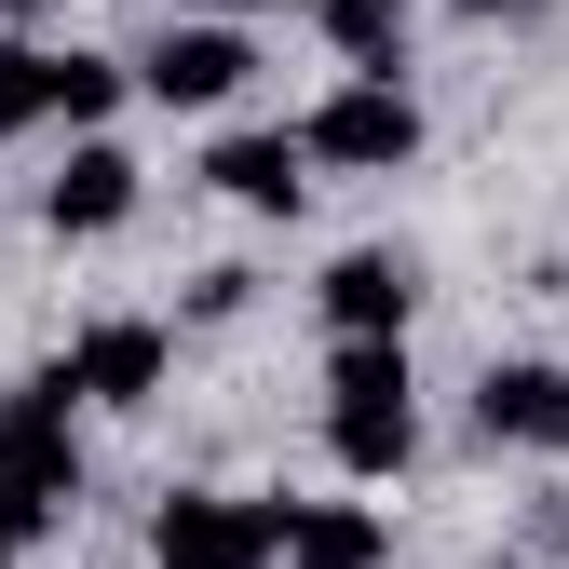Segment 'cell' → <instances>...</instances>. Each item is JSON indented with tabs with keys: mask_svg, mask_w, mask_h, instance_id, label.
Here are the masks:
<instances>
[{
	"mask_svg": "<svg viewBox=\"0 0 569 569\" xmlns=\"http://www.w3.org/2000/svg\"><path fill=\"white\" fill-rule=\"evenodd\" d=\"M122 82L150 96V109H231L258 82V28L244 14H177V0H163V28L122 54Z\"/></svg>",
	"mask_w": 569,
	"mask_h": 569,
	"instance_id": "obj_2",
	"label": "cell"
},
{
	"mask_svg": "<svg viewBox=\"0 0 569 569\" xmlns=\"http://www.w3.org/2000/svg\"><path fill=\"white\" fill-rule=\"evenodd\" d=\"M529 542H542V556H569V475L542 488V516H529Z\"/></svg>",
	"mask_w": 569,
	"mask_h": 569,
	"instance_id": "obj_17",
	"label": "cell"
},
{
	"mask_svg": "<svg viewBox=\"0 0 569 569\" xmlns=\"http://www.w3.org/2000/svg\"><path fill=\"white\" fill-rule=\"evenodd\" d=\"M312 312H326V339H407V312H420V258H407V244H339L326 284H312Z\"/></svg>",
	"mask_w": 569,
	"mask_h": 569,
	"instance_id": "obj_9",
	"label": "cell"
},
{
	"mask_svg": "<svg viewBox=\"0 0 569 569\" xmlns=\"http://www.w3.org/2000/svg\"><path fill=\"white\" fill-rule=\"evenodd\" d=\"M54 380H68V407H150V393L177 380V326H150V312H96L82 339L54 352Z\"/></svg>",
	"mask_w": 569,
	"mask_h": 569,
	"instance_id": "obj_6",
	"label": "cell"
},
{
	"mask_svg": "<svg viewBox=\"0 0 569 569\" xmlns=\"http://www.w3.org/2000/svg\"><path fill=\"white\" fill-rule=\"evenodd\" d=\"M0 475L41 488L54 516L82 502V407H68V380H54V367H28L14 393H0Z\"/></svg>",
	"mask_w": 569,
	"mask_h": 569,
	"instance_id": "obj_5",
	"label": "cell"
},
{
	"mask_svg": "<svg viewBox=\"0 0 569 569\" xmlns=\"http://www.w3.org/2000/svg\"><path fill=\"white\" fill-rule=\"evenodd\" d=\"M203 177H218L244 218H299V203H312V150H299V122H244V136H218V150H203Z\"/></svg>",
	"mask_w": 569,
	"mask_h": 569,
	"instance_id": "obj_10",
	"label": "cell"
},
{
	"mask_svg": "<svg viewBox=\"0 0 569 569\" xmlns=\"http://www.w3.org/2000/svg\"><path fill=\"white\" fill-rule=\"evenodd\" d=\"M41 529H68V516H54V502H41V488H14V475H0V556H28V542H41Z\"/></svg>",
	"mask_w": 569,
	"mask_h": 569,
	"instance_id": "obj_16",
	"label": "cell"
},
{
	"mask_svg": "<svg viewBox=\"0 0 569 569\" xmlns=\"http://www.w3.org/2000/svg\"><path fill=\"white\" fill-rule=\"evenodd\" d=\"M0 569H14V556H0Z\"/></svg>",
	"mask_w": 569,
	"mask_h": 569,
	"instance_id": "obj_21",
	"label": "cell"
},
{
	"mask_svg": "<svg viewBox=\"0 0 569 569\" xmlns=\"http://www.w3.org/2000/svg\"><path fill=\"white\" fill-rule=\"evenodd\" d=\"M271 556L284 569H380L393 556V516L380 502H271Z\"/></svg>",
	"mask_w": 569,
	"mask_h": 569,
	"instance_id": "obj_11",
	"label": "cell"
},
{
	"mask_svg": "<svg viewBox=\"0 0 569 569\" xmlns=\"http://www.w3.org/2000/svg\"><path fill=\"white\" fill-rule=\"evenodd\" d=\"M150 569H271V502H244V488H163L150 502Z\"/></svg>",
	"mask_w": 569,
	"mask_h": 569,
	"instance_id": "obj_4",
	"label": "cell"
},
{
	"mask_svg": "<svg viewBox=\"0 0 569 569\" xmlns=\"http://www.w3.org/2000/svg\"><path fill=\"white\" fill-rule=\"evenodd\" d=\"M41 136V28H0V150Z\"/></svg>",
	"mask_w": 569,
	"mask_h": 569,
	"instance_id": "obj_14",
	"label": "cell"
},
{
	"mask_svg": "<svg viewBox=\"0 0 569 569\" xmlns=\"http://www.w3.org/2000/svg\"><path fill=\"white\" fill-rule=\"evenodd\" d=\"M244 299H258V271H244V258H203V271L177 284V326H231Z\"/></svg>",
	"mask_w": 569,
	"mask_h": 569,
	"instance_id": "obj_15",
	"label": "cell"
},
{
	"mask_svg": "<svg viewBox=\"0 0 569 569\" xmlns=\"http://www.w3.org/2000/svg\"><path fill=\"white\" fill-rule=\"evenodd\" d=\"M136 190H150V177H136V150L96 122V136H68L54 177H41V231H54V244H96V231H122V218H136Z\"/></svg>",
	"mask_w": 569,
	"mask_h": 569,
	"instance_id": "obj_8",
	"label": "cell"
},
{
	"mask_svg": "<svg viewBox=\"0 0 569 569\" xmlns=\"http://www.w3.org/2000/svg\"><path fill=\"white\" fill-rule=\"evenodd\" d=\"M475 435L529 448V461H569V367L556 352H488L475 367Z\"/></svg>",
	"mask_w": 569,
	"mask_h": 569,
	"instance_id": "obj_7",
	"label": "cell"
},
{
	"mask_svg": "<svg viewBox=\"0 0 569 569\" xmlns=\"http://www.w3.org/2000/svg\"><path fill=\"white\" fill-rule=\"evenodd\" d=\"M41 14H54V0H0V28H41Z\"/></svg>",
	"mask_w": 569,
	"mask_h": 569,
	"instance_id": "obj_19",
	"label": "cell"
},
{
	"mask_svg": "<svg viewBox=\"0 0 569 569\" xmlns=\"http://www.w3.org/2000/svg\"><path fill=\"white\" fill-rule=\"evenodd\" d=\"M448 14H475V28H529L542 0H448Z\"/></svg>",
	"mask_w": 569,
	"mask_h": 569,
	"instance_id": "obj_18",
	"label": "cell"
},
{
	"mask_svg": "<svg viewBox=\"0 0 569 569\" xmlns=\"http://www.w3.org/2000/svg\"><path fill=\"white\" fill-rule=\"evenodd\" d=\"M122 14H163V0H122Z\"/></svg>",
	"mask_w": 569,
	"mask_h": 569,
	"instance_id": "obj_20",
	"label": "cell"
},
{
	"mask_svg": "<svg viewBox=\"0 0 569 569\" xmlns=\"http://www.w3.org/2000/svg\"><path fill=\"white\" fill-rule=\"evenodd\" d=\"M122 96H136L122 54H96V41H41V122H54V136H96Z\"/></svg>",
	"mask_w": 569,
	"mask_h": 569,
	"instance_id": "obj_12",
	"label": "cell"
},
{
	"mask_svg": "<svg viewBox=\"0 0 569 569\" xmlns=\"http://www.w3.org/2000/svg\"><path fill=\"white\" fill-rule=\"evenodd\" d=\"M312 28L339 68H367V82H407V0H312Z\"/></svg>",
	"mask_w": 569,
	"mask_h": 569,
	"instance_id": "obj_13",
	"label": "cell"
},
{
	"mask_svg": "<svg viewBox=\"0 0 569 569\" xmlns=\"http://www.w3.org/2000/svg\"><path fill=\"white\" fill-rule=\"evenodd\" d=\"M326 461L352 488H393L420 461V380L407 339H326Z\"/></svg>",
	"mask_w": 569,
	"mask_h": 569,
	"instance_id": "obj_1",
	"label": "cell"
},
{
	"mask_svg": "<svg viewBox=\"0 0 569 569\" xmlns=\"http://www.w3.org/2000/svg\"><path fill=\"white\" fill-rule=\"evenodd\" d=\"M299 150H312V177H407V163H420V96L339 68V82L299 109Z\"/></svg>",
	"mask_w": 569,
	"mask_h": 569,
	"instance_id": "obj_3",
	"label": "cell"
}]
</instances>
